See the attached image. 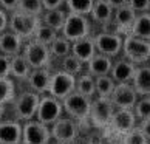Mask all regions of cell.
Returning a JSON list of instances; mask_svg holds the SVG:
<instances>
[{
	"mask_svg": "<svg viewBox=\"0 0 150 144\" xmlns=\"http://www.w3.org/2000/svg\"><path fill=\"white\" fill-rule=\"evenodd\" d=\"M39 25H40V17L37 16L25 14L20 11H13L11 16H8V30L23 39V42L31 40Z\"/></svg>",
	"mask_w": 150,
	"mask_h": 144,
	"instance_id": "cell-1",
	"label": "cell"
},
{
	"mask_svg": "<svg viewBox=\"0 0 150 144\" xmlns=\"http://www.w3.org/2000/svg\"><path fill=\"white\" fill-rule=\"evenodd\" d=\"M122 53L124 57L133 62L136 67L146 65L150 59V40L127 34L124 36V42H122Z\"/></svg>",
	"mask_w": 150,
	"mask_h": 144,
	"instance_id": "cell-2",
	"label": "cell"
},
{
	"mask_svg": "<svg viewBox=\"0 0 150 144\" xmlns=\"http://www.w3.org/2000/svg\"><path fill=\"white\" fill-rule=\"evenodd\" d=\"M91 31V25L88 20V16H82V14H74V13H67V19L65 23L60 30V34L65 39H68L70 42L79 40L90 36Z\"/></svg>",
	"mask_w": 150,
	"mask_h": 144,
	"instance_id": "cell-3",
	"label": "cell"
},
{
	"mask_svg": "<svg viewBox=\"0 0 150 144\" xmlns=\"http://www.w3.org/2000/svg\"><path fill=\"white\" fill-rule=\"evenodd\" d=\"M39 99L40 95L34 92H22L20 95H17L13 101V110L17 121H30L36 118L37 106H39Z\"/></svg>",
	"mask_w": 150,
	"mask_h": 144,
	"instance_id": "cell-4",
	"label": "cell"
},
{
	"mask_svg": "<svg viewBox=\"0 0 150 144\" xmlns=\"http://www.w3.org/2000/svg\"><path fill=\"white\" fill-rule=\"evenodd\" d=\"M90 106H91V98H87L77 92L70 93L67 98L62 99V107L64 112L73 118L74 121L81 123V121L88 119L90 115Z\"/></svg>",
	"mask_w": 150,
	"mask_h": 144,
	"instance_id": "cell-5",
	"label": "cell"
},
{
	"mask_svg": "<svg viewBox=\"0 0 150 144\" xmlns=\"http://www.w3.org/2000/svg\"><path fill=\"white\" fill-rule=\"evenodd\" d=\"M64 113V107H62V101L57 98H54L48 93L40 95L39 99V106H37V112H36V119L40 123L51 126L54 121H57Z\"/></svg>",
	"mask_w": 150,
	"mask_h": 144,
	"instance_id": "cell-6",
	"label": "cell"
},
{
	"mask_svg": "<svg viewBox=\"0 0 150 144\" xmlns=\"http://www.w3.org/2000/svg\"><path fill=\"white\" fill-rule=\"evenodd\" d=\"M22 56L28 62L31 70L36 68H47L50 62H51V53L47 45H42L36 40H28L23 43V50H22Z\"/></svg>",
	"mask_w": 150,
	"mask_h": 144,
	"instance_id": "cell-7",
	"label": "cell"
},
{
	"mask_svg": "<svg viewBox=\"0 0 150 144\" xmlns=\"http://www.w3.org/2000/svg\"><path fill=\"white\" fill-rule=\"evenodd\" d=\"M51 141L50 126L34 119L22 124V144H48Z\"/></svg>",
	"mask_w": 150,
	"mask_h": 144,
	"instance_id": "cell-8",
	"label": "cell"
},
{
	"mask_svg": "<svg viewBox=\"0 0 150 144\" xmlns=\"http://www.w3.org/2000/svg\"><path fill=\"white\" fill-rule=\"evenodd\" d=\"M93 43L96 48V53L105 54L108 57H116L122 51V42H124V36L118 34V33H98L96 36H93Z\"/></svg>",
	"mask_w": 150,
	"mask_h": 144,
	"instance_id": "cell-9",
	"label": "cell"
},
{
	"mask_svg": "<svg viewBox=\"0 0 150 144\" xmlns=\"http://www.w3.org/2000/svg\"><path fill=\"white\" fill-rule=\"evenodd\" d=\"M113 112H115V106L110 101V98L98 96L96 99L91 101L88 118H90L94 127H98V129H107L110 124V119L113 116Z\"/></svg>",
	"mask_w": 150,
	"mask_h": 144,
	"instance_id": "cell-10",
	"label": "cell"
},
{
	"mask_svg": "<svg viewBox=\"0 0 150 144\" xmlns=\"http://www.w3.org/2000/svg\"><path fill=\"white\" fill-rule=\"evenodd\" d=\"M74 87H76V76L67 73L64 70H59L51 73L47 93L62 101L64 98H67L70 93L74 92Z\"/></svg>",
	"mask_w": 150,
	"mask_h": 144,
	"instance_id": "cell-11",
	"label": "cell"
},
{
	"mask_svg": "<svg viewBox=\"0 0 150 144\" xmlns=\"http://www.w3.org/2000/svg\"><path fill=\"white\" fill-rule=\"evenodd\" d=\"M51 130V140L57 141L60 144H70L73 143L77 135H79V126L77 121H74L73 118H64L60 116L57 121H54L50 127Z\"/></svg>",
	"mask_w": 150,
	"mask_h": 144,
	"instance_id": "cell-12",
	"label": "cell"
},
{
	"mask_svg": "<svg viewBox=\"0 0 150 144\" xmlns=\"http://www.w3.org/2000/svg\"><path fill=\"white\" fill-rule=\"evenodd\" d=\"M108 127L112 129L116 135L129 133L136 127V115L132 109H115L113 116L110 119Z\"/></svg>",
	"mask_w": 150,
	"mask_h": 144,
	"instance_id": "cell-13",
	"label": "cell"
},
{
	"mask_svg": "<svg viewBox=\"0 0 150 144\" xmlns=\"http://www.w3.org/2000/svg\"><path fill=\"white\" fill-rule=\"evenodd\" d=\"M110 101L113 102L115 109H132L135 107L138 101V95L135 88L132 87L130 82H122V84H116L115 90L110 96Z\"/></svg>",
	"mask_w": 150,
	"mask_h": 144,
	"instance_id": "cell-14",
	"label": "cell"
},
{
	"mask_svg": "<svg viewBox=\"0 0 150 144\" xmlns=\"http://www.w3.org/2000/svg\"><path fill=\"white\" fill-rule=\"evenodd\" d=\"M135 19H136V13L129 6V5H124V6H121V8L113 11L112 22H113L118 34L127 36L130 33V28H132Z\"/></svg>",
	"mask_w": 150,
	"mask_h": 144,
	"instance_id": "cell-15",
	"label": "cell"
},
{
	"mask_svg": "<svg viewBox=\"0 0 150 144\" xmlns=\"http://www.w3.org/2000/svg\"><path fill=\"white\" fill-rule=\"evenodd\" d=\"M136 71V65L127 60L125 57H122L119 60H115L110 70V76L116 84H122V82H130L135 76Z\"/></svg>",
	"mask_w": 150,
	"mask_h": 144,
	"instance_id": "cell-16",
	"label": "cell"
},
{
	"mask_svg": "<svg viewBox=\"0 0 150 144\" xmlns=\"http://www.w3.org/2000/svg\"><path fill=\"white\" fill-rule=\"evenodd\" d=\"M0 144H22L20 121H0Z\"/></svg>",
	"mask_w": 150,
	"mask_h": 144,
	"instance_id": "cell-17",
	"label": "cell"
},
{
	"mask_svg": "<svg viewBox=\"0 0 150 144\" xmlns=\"http://www.w3.org/2000/svg\"><path fill=\"white\" fill-rule=\"evenodd\" d=\"M23 39H20L17 34H14L13 31H3L0 34V53L6 54V56L13 57L16 54H20L23 50Z\"/></svg>",
	"mask_w": 150,
	"mask_h": 144,
	"instance_id": "cell-18",
	"label": "cell"
},
{
	"mask_svg": "<svg viewBox=\"0 0 150 144\" xmlns=\"http://www.w3.org/2000/svg\"><path fill=\"white\" fill-rule=\"evenodd\" d=\"M130 84L135 88L138 96H150V67L147 64L136 67L135 76Z\"/></svg>",
	"mask_w": 150,
	"mask_h": 144,
	"instance_id": "cell-19",
	"label": "cell"
},
{
	"mask_svg": "<svg viewBox=\"0 0 150 144\" xmlns=\"http://www.w3.org/2000/svg\"><path fill=\"white\" fill-rule=\"evenodd\" d=\"M50 77H51V73L48 71V68H36V70H31V73L26 77V81H28L31 92L43 95V93L48 92Z\"/></svg>",
	"mask_w": 150,
	"mask_h": 144,
	"instance_id": "cell-20",
	"label": "cell"
},
{
	"mask_svg": "<svg viewBox=\"0 0 150 144\" xmlns=\"http://www.w3.org/2000/svg\"><path fill=\"white\" fill-rule=\"evenodd\" d=\"M71 54L76 56L82 64L85 65L88 60L96 54V48H94L93 39L88 36V37H84V39H79V40L71 42Z\"/></svg>",
	"mask_w": 150,
	"mask_h": 144,
	"instance_id": "cell-21",
	"label": "cell"
},
{
	"mask_svg": "<svg viewBox=\"0 0 150 144\" xmlns=\"http://www.w3.org/2000/svg\"><path fill=\"white\" fill-rule=\"evenodd\" d=\"M85 65H87V73L91 74L93 77H96V76L110 74V70H112L113 60H112V57L105 56V54L96 53Z\"/></svg>",
	"mask_w": 150,
	"mask_h": 144,
	"instance_id": "cell-22",
	"label": "cell"
},
{
	"mask_svg": "<svg viewBox=\"0 0 150 144\" xmlns=\"http://www.w3.org/2000/svg\"><path fill=\"white\" fill-rule=\"evenodd\" d=\"M113 8L107 3V0H94L93 6H91V11H90V17L93 22L96 23H101V25H105L108 22H112V17H113Z\"/></svg>",
	"mask_w": 150,
	"mask_h": 144,
	"instance_id": "cell-23",
	"label": "cell"
},
{
	"mask_svg": "<svg viewBox=\"0 0 150 144\" xmlns=\"http://www.w3.org/2000/svg\"><path fill=\"white\" fill-rule=\"evenodd\" d=\"M67 19V11H62V8H54V9H45L40 14V22L43 25L53 28L54 31L60 33L62 26Z\"/></svg>",
	"mask_w": 150,
	"mask_h": 144,
	"instance_id": "cell-24",
	"label": "cell"
},
{
	"mask_svg": "<svg viewBox=\"0 0 150 144\" xmlns=\"http://www.w3.org/2000/svg\"><path fill=\"white\" fill-rule=\"evenodd\" d=\"M129 34L144 39V40H150V11L136 14V19L133 22Z\"/></svg>",
	"mask_w": 150,
	"mask_h": 144,
	"instance_id": "cell-25",
	"label": "cell"
},
{
	"mask_svg": "<svg viewBox=\"0 0 150 144\" xmlns=\"http://www.w3.org/2000/svg\"><path fill=\"white\" fill-rule=\"evenodd\" d=\"M74 92L81 93L87 98H93L96 95V88H94V77L88 73H82L76 76V87Z\"/></svg>",
	"mask_w": 150,
	"mask_h": 144,
	"instance_id": "cell-26",
	"label": "cell"
},
{
	"mask_svg": "<svg viewBox=\"0 0 150 144\" xmlns=\"http://www.w3.org/2000/svg\"><path fill=\"white\" fill-rule=\"evenodd\" d=\"M30 73H31V67L25 60V57L22 56V53L11 57V73H9V76L16 77V79H26Z\"/></svg>",
	"mask_w": 150,
	"mask_h": 144,
	"instance_id": "cell-27",
	"label": "cell"
},
{
	"mask_svg": "<svg viewBox=\"0 0 150 144\" xmlns=\"http://www.w3.org/2000/svg\"><path fill=\"white\" fill-rule=\"evenodd\" d=\"M116 82L112 79L110 74L96 76L94 77V88H96V95L101 98H110L115 90Z\"/></svg>",
	"mask_w": 150,
	"mask_h": 144,
	"instance_id": "cell-28",
	"label": "cell"
},
{
	"mask_svg": "<svg viewBox=\"0 0 150 144\" xmlns=\"http://www.w3.org/2000/svg\"><path fill=\"white\" fill-rule=\"evenodd\" d=\"M48 48H50L51 56L62 59V57L68 56V54L71 53V42L68 40V39H65L62 34H57V37L51 42V45H50Z\"/></svg>",
	"mask_w": 150,
	"mask_h": 144,
	"instance_id": "cell-29",
	"label": "cell"
},
{
	"mask_svg": "<svg viewBox=\"0 0 150 144\" xmlns=\"http://www.w3.org/2000/svg\"><path fill=\"white\" fill-rule=\"evenodd\" d=\"M14 98H16V84L11 79V76L0 77V104L6 106V104L14 101Z\"/></svg>",
	"mask_w": 150,
	"mask_h": 144,
	"instance_id": "cell-30",
	"label": "cell"
},
{
	"mask_svg": "<svg viewBox=\"0 0 150 144\" xmlns=\"http://www.w3.org/2000/svg\"><path fill=\"white\" fill-rule=\"evenodd\" d=\"M57 34H59L57 31H54L53 28H50V26L43 25L40 22V25L37 26V30H36V33H34V36H33L31 40H36L39 43H42V45L50 47V45H51V42L57 37Z\"/></svg>",
	"mask_w": 150,
	"mask_h": 144,
	"instance_id": "cell-31",
	"label": "cell"
},
{
	"mask_svg": "<svg viewBox=\"0 0 150 144\" xmlns=\"http://www.w3.org/2000/svg\"><path fill=\"white\" fill-rule=\"evenodd\" d=\"M94 0H65V6H67V13H74V14H82V16H88L91 11Z\"/></svg>",
	"mask_w": 150,
	"mask_h": 144,
	"instance_id": "cell-32",
	"label": "cell"
},
{
	"mask_svg": "<svg viewBox=\"0 0 150 144\" xmlns=\"http://www.w3.org/2000/svg\"><path fill=\"white\" fill-rule=\"evenodd\" d=\"M16 11H20V13H25V14H31V16H37V17H40V14H42L45 9H43L42 0H19Z\"/></svg>",
	"mask_w": 150,
	"mask_h": 144,
	"instance_id": "cell-33",
	"label": "cell"
},
{
	"mask_svg": "<svg viewBox=\"0 0 150 144\" xmlns=\"http://www.w3.org/2000/svg\"><path fill=\"white\" fill-rule=\"evenodd\" d=\"M60 67H62V70L67 71V73H70V74H73V76H77V74L82 73V70H84V64H82L76 56H73V54L70 53L68 56L62 57Z\"/></svg>",
	"mask_w": 150,
	"mask_h": 144,
	"instance_id": "cell-34",
	"label": "cell"
},
{
	"mask_svg": "<svg viewBox=\"0 0 150 144\" xmlns=\"http://www.w3.org/2000/svg\"><path fill=\"white\" fill-rule=\"evenodd\" d=\"M133 112L139 121L150 118V96H139L135 107H133Z\"/></svg>",
	"mask_w": 150,
	"mask_h": 144,
	"instance_id": "cell-35",
	"label": "cell"
},
{
	"mask_svg": "<svg viewBox=\"0 0 150 144\" xmlns=\"http://www.w3.org/2000/svg\"><path fill=\"white\" fill-rule=\"evenodd\" d=\"M149 143L150 141L144 136V133L138 127L130 130L129 133H125L124 138H122V144H149Z\"/></svg>",
	"mask_w": 150,
	"mask_h": 144,
	"instance_id": "cell-36",
	"label": "cell"
},
{
	"mask_svg": "<svg viewBox=\"0 0 150 144\" xmlns=\"http://www.w3.org/2000/svg\"><path fill=\"white\" fill-rule=\"evenodd\" d=\"M127 5L135 11V13H147L150 11V0H129Z\"/></svg>",
	"mask_w": 150,
	"mask_h": 144,
	"instance_id": "cell-37",
	"label": "cell"
},
{
	"mask_svg": "<svg viewBox=\"0 0 150 144\" xmlns=\"http://www.w3.org/2000/svg\"><path fill=\"white\" fill-rule=\"evenodd\" d=\"M11 73V57L0 53V77H8Z\"/></svg>",
	"mask_w": 150,
	"mask_h": 144,
	"instance_id": "cell-38",
	"label": "cell"
},
{
	"mask_svg": "<svg viewBox=\"0 0 150 144\" xmlns=\"http://www.w3.org/2000/svg\"><path fill=\"white\" fill-rule=\"evenodd\" d=\"M65 0H42L43 9H54V8H62Z\"/></svg>",
	"mask_w": 150,
	"mask_h": 144,
	"instance_id": "cell-39",
	"label": "cell"
},
{
	"mask_svg": "<svg viewBox=\"0 0 150 144\" xmlns=\"http://www.w3.org/2000/svg\"><path fill=\"white\" fill-rule=\"evenodd\" d=\"M17 3L19 0H0V6H2V9L5 11H16V8H17Z\"/></svg>",
	"mask_w": 150,
	"mask_h": 144,
	"instance_id": "cell-40",
	"label": "cell"
},
{
	"mask_svg": "<svg viewBox=\"0 0 150 144\" xmlns=\"http://www.w3.org/2000/svg\"><path fill=\"white\" fill-rule=\"evenodd\" d=\"M138 129H139L142 133H144V136H146L147 140L150 141V118H147V119H141V124L138 126Z\"/></svg>",
	"mask_w": 150,
	"mask_h": 144,
	"instance_id": "cell-41",
	"label": "cell"
},
{
	"mask_svg": "<svg viewBox=\"0 0 150 144\" xmlns=\"http://www.w3.org/2000/svg\"><path fill=\"white\" fill-rule=\"evenodd\" d=\"M8 30V14L6 11L0 8V34Z\"/></svg>",
	"mask_w": 150,
	"mask_h": 144,
	"instance_id": "cell-42",
	"label": "cell"
},
{
	"mask_svg": "<svg viewBox=\"0 0 150 144\" xmlns=\"http://www.w3.org/2000/svg\"><path fill=\"white\" fill-rule=\"evenodd\" d=\"M127 2H129V0H107V3H108L113 9H118V8H121V6H124V5H127Z\"/></svg>",
	"mask_w": 150,
	"mask_h": 144,
	"instance_id": "cell-43",
	"label": "cell"
},
{
	"mask_svg": "<svg viewBox=\"0 0 150 144\" xmlns=\"http://www.w3.org/2000/svg\"><path fill=\"white\" fill-rule=\"evenodd\" d=\"M3 113H5V106H3V104H0V119H2Z\"/></svg>",
	"mask_w": 150,
	"mask_h": 144,
	"instance_id": "cell-44",
	"label": "cell"
},
{
	"mask_svg": "<svg viewBox=\"0 0 150 144\" xmlns=\"http://www.w3.org/2000/svg\"><path fill=\"white\" fill-rule=\"evenodd\" d=\"M48 144H60V143H57V141H53V140H51V141H50Z\"/></svg>",
	"mask_w": 150,
	"mask_h": 144,
	"instance_id": "cell-45",
	"label": "cell"
},
{
	"mask_svg": "<svg viewBox=\"0 0 150 144\" xmlns=\"http://www.w3.org/2000/svg\"><path fill=\"white\" fill-rule=\"evenodd\" d=\"M147 65H149V67H150V59H149V64H147Z\"/></svg>",
	"mask_w": 150,
	"mask_h": 144,
	"instance_id": "cell-46",
	"label": "cell"
},
{
	"mask_svg": "<svg viewBox=\"0 0 150 144\" xmlns=\"http://www.w3.org/2000/svg\"><path fill=\"white\" fill-rule=\"evenodd\" d=\"M113 144H116V143H113Z\"/></svg>",
	"mask_w": 150,
	"mask_h": 144,
	"instance_id": "cell-47",
	"label": "cell"
}]
</instances>
